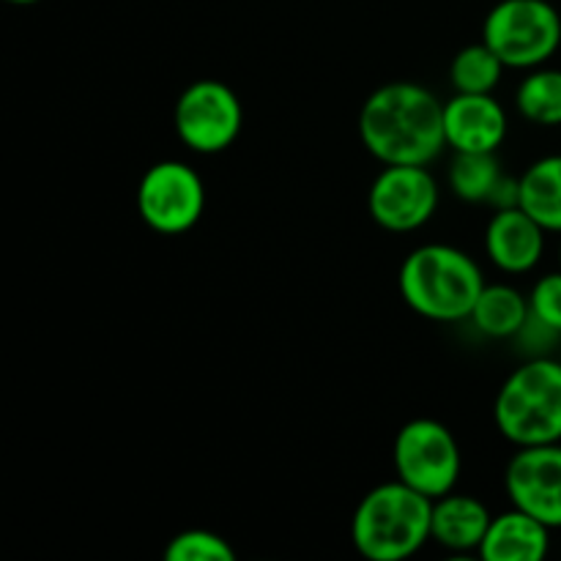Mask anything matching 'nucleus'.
<instances>
[{"label":"nucleus","instance_id":"obj_20","mask_svg":"<svg viewBox=\"0 0 561 561\" xmlns=\"http://www.w3.org/2000/svg\"><path fill=\"white\" fill-rule=\"evenodd\" d=\"M168 561H233L236 551L225 537L206 529H186L164 548Z\"/></svg>","mask_w":561,"mask_h":561},{"label":"nucleus","instance_id":"obj_16","mask_svg":"<svg viewBox=\"0 0 561 561\" xmlns=\"http://www.w3.org/2000/svg\"><path fill=\"white\" fill-rule=\"evenodd\" d=\"M520 208L548 233H561V153L537 159L520 175Z\"/></svg>","mask_w":561,"mask_h":561},{"label":"nucleus","instance_id":"obj_25","mask_svg":"<svg viewBox=\"0 0 561 561\" xmlns=\"http://www.w3.org/2000/svg\"><path fill=\"white\" fill-rule=\"evenodd\" d=\"M559 359H561V348H559Z\"/></svg>","mask_w":561,"mask_h":561},{"label":"nucleus","instance_id":"obj_1","mask_svg":"<svg viewBox=\"0 0 561 561\" xmlns=\"http://www.w3.org/2000/svg\"><path fill=\"white\" fill-rule=\"evenodd\" d=\"M359 137L378 162L427 168L447 148L444 102L416 82H389L362 104Z\"/></svg>","mask_w":561,"mask_h":561},{"label":"nucleus","instance_id":"obj_10","mask_svg":"<svg viewBox=\"0 0 561 561\" xmlns=\"http://www.w3.org/2000/svg\"><path fill=\"white\" fill-rule=\"evenodd\" d=\"M513 507L535 515L548 529H561V442L518 447L504 471Z\"/></svg>","mask_w":561,"mask_h":561},{"label":"nucleus","instance_id":"obj_3","mask_svg":"<svg viewBox=\"0 0 561 561\" xmlns=\"http://www.w3.org/2000/svg\"><path fill=\"white\" fill-rule=\"evenodd\" d=\"M433 499L403 480L373 488L351 518L354 548L370 561H403L431 540Z\"/></svg>","mask_w":561,"mask_h":561},{"label":"nucleus","instance_id":"obj_6","mask_svg":"<svg viewBox=\"0 0 561 561\" xmlns=\"http://www.w3.org/2000/svg\"><path fill=\"white\" fill-rule=\"evenodd\" d=\"M398 480L431 499H442L458 485L463 458L453 431L438 420H411L394 438Z\"/></svg>","mask_w":561,"mask_h":561},{"label":"nucleus","instance_id":"obj_7","mask_svg":"<svg viewBox=\"0 0 561 561\" xmlns=\"http://www.w3.org/2000/svg\"><path fill=\"white\" fill-rule=\"evenodd\" d=\"M206 208V190L195 168L164 159L146 170L137 186V211L142 222L162 236L195 228Z\"/></svg>","mask_w":561,"mask_h":561},{"label":"nucleus","instance_id":"obj_5","mask_svg":"<svg viewBox=\"0 0 561 561\" xmlns=\"http://www.w3.org/2000/svg\"><path fill=\"white\" fill-rule=\"evenodd\" d=\"M482 42L507 69H537L561 44V16L548 0H499L482 22Z\"/></svg>","mask_w":561,"mask_h":561},{"label":"nucleus","instance_id":"obj_24","mask_svg":"<svg viewBox=\"0 0 561 561\" xmlns=\"http://www.w3.org/2000/svg\"><path fill=\"white\" fill-rule=\"evenodd\" d=\"M9 3H14V5H33V3H38V0H9Z\"/></svg>","mask_w":561,"mask_h":561},{"label":"nucleus","instance_id":"obj_17","mask_svg":"<svg viewBox=\"0 0 561 561\" xmlns=\"http://www.w3.org/2000/svg\"><path fill=\"white\" fill-rule=\"evenodd\" d=\"M515 104L537 126H561V69H529L515 91Z\"/></svg>","mask_w":561,"mask_h":561},{"label":"nucleus","instance_id":"obj_19","mask_svg":"<svg viewBox=\"0 0 561 561\" xmlns=\"http://www.w3.org/2000/svg\"><path fill=\"white\" fill-rule=\"evenodd\" d=\"M504 69L507 66L485 42L469 44L449 64V82L455 93H493Z\"/></svg>","mask_w":561,"mask_h":561},{"label":"nucleus","instance_id":"obj_11","mask_svg":"<svg viewBox=\"0 0 561 561\" xmlns=\"http://www.w3.org/2000/svg\"><path fill=\"white\" fill-rule=\"evenodd\" d=\"M507 113L493 93H455L444 102V135L455 151H491L507 137Z\"/></svg>","mask_w":561,"mask_h":561},{"label":"nucleus","instance_id":"obj_26","mask_svg":"<svg viewBox=\"0 0 561 561\" xmlns=\"http://www.w3.org/2000/svg\"><path fill=\"white\" fill-rule=\"evenodd\" d=\"M559 261H561V252H559Z\"/></svg>","mask_w":561,"mask_h":561},{"label":"nucleus","instance_id":"obj_18","mask_svg":"<svg viewBox=\"0 0 561 561\" xmlns=\"http://www.w3.org/2000/svg\"><path fill=\"white\" fill-rule=\"evenodd\" d=\"M502 175L496 153L491 151H455L453 164H449V190L466 203H485L491 195L493 184Z\"/></svg>","mask_w":561,"mask_h":561},{"label":"nucleus","instance_id":"obj_4","mask_svg":"<svg viewBox=\"0 0 561 561\" xmlns=\"http://www.w3.org/2000/svg\"><path fill=\"white\" fill-rule=\"evenodd\" d=\"M493 422L515 447L561 442V359H526L510 373L493 403Z\"/></svg>","mask_w":561,"mask_h":561},{"label":"nucleus","instance_id":"obj_2","mask_svg":"<svg viewBox=\"0 0 561 561\" xmlns=\"http://www.w3.org/2000/svg\"><path fill=\"white\" fill-rule=\"evenodd\" d=\"M485 288L482 268L469 252L449 244H425L400 266V296L427 321H466Z\"/></svg>","mask_w":561,"mask_h":561},{"label":"nucleus","instance_id":"obj_23","mask_svg":"<svg viewBox=\"0 0 561 561\" xmlns=\"http://www.w3.org/2000/svg\"><path fill=\"white\" fill-rule=\"evenodd\" d=\"M488 206H493L496 211L502 208H518L520 206V179H513V175H499V181L493 184L491 195H488Z\"/></svg>","mask_w":561,"mask_h":561},{"label":"nucleus","instance_id":"obj_13","mask_svg":"<svg viewBox=\"0 0 561 561\" xmlns=\"http://www.w3.org/2000/svg\"><path fill=\"white\" fill-rule=\"evenodd\" d=\"M551 548V529L535 515L513 507L493 515L488 535L480 546L485 561H540Z\"/></svg>","mask_w":561,"mask_h":561},{"label":"nucleus","instance_id":"obj_21","mask_svg":"<svg viewBox=\"0 0 561 561\" xmlns=\"http://www.w3.org/2000/svg\"><path fill=\"white\" fill-rule=\"evenodd\" d=\"M529 307L531 316H537L542 323H548L561 334V272L537 279L529 294Z\"/></svg>","mask_w":561,"mask_h":561},{"label":"nucleus","instance_id":"obj_8","mask_svg":"<svg viewBox=\"0 0 561 561\" xmlns=\"http://www.w3.org/2000/svg\"><path fill=\"white\" fill-rule=\"evenodd\" d=\"M175 135L195 153H219L236 142L244 107L233 88L219 80H197L175 102Z\"/></svg>","mask_w":561,"mask_h":561},{"label":"nucleus","instance_id":"obj_9","mask_svg":"<svg viewBox=\"0 0 561 561\" xmlns=\"http://www.w3.org/2000/svg\"><path fill=\"white\" fill-rule=\"evenodd\" d=\"M438 201V184L425 164H387L373 181L367 208L383 230L411 233L431 222Z\"/></svg>","mask_w":561,"mask_h":561},{"label":"nucleus","instance_id":"obj_12","mask_svg":"<svg viewBox=\"0 0 561 561\" xmlns=\"http://www.w3.org/2000/svg\"><path fill=\"white\" fill-rule=\"evenodd\" d=\"M548 230L524 208H502L485 230V252L496 268L507 274H526L546 252Z\"/></svg>","mask_w":561,"mask_h":561},{"label":"nucleus","instance_id":"obj_22","mask_svg":"<svg viewBox=\"0 0 561 561\" xmlns=\"http://www.w3.org/2000/svg\"><path fill=\"white\" fill-rule=\"evenodd\" d=\"M515 343H518L520 354H526V359H540V356H551V351L561 348V334L557 329H551L548 323H542L540 318L531 316L526 318V323L520 327V332L515 334Z\"/></svg>","mask_w":561,"mask_h":561},{"label":"nucleus","instance_id":"obj_14","mask_svg":"<svg viewBox=\"0 0 561 561\" xmlns=\"http://www.w3.org/2000/svg\"><path fill=\"white\" fill-rule=\"evenodd\" d=\"M491 520L493 515L480 499L453 491L442 499H433L431 540L455 553L480 551Z\"/></svg>","mask_w":561,"mask_h":561},{"label":"nucleus","instance_id":"obj_15","mask_svg":"<svg viewBox=\"0 0 561 561\" xmlns=\"http://www.w3.org/2000/svg\"><path fill=\"white\" fill-rule=\"evenodd\" d=\"M529 299L513 285H485L469 321L493 340H513L529 318Z\"/></svg>","mask_w":561,"mask_h":561}]
</instances>
